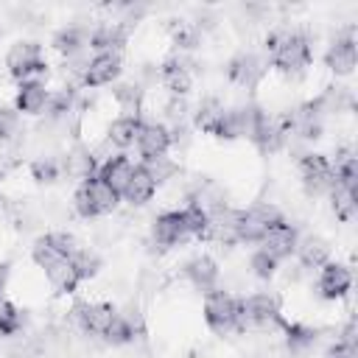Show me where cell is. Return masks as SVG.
Returning a JSON list of instances; mask_svg holds the SVG:
<instances>
[{"label": "cell", "mask_w": 358, "mask_h": 358, "mask_svg": "<svg viewBox=\"0 0 358 358\" xmlns=\"http://www.w3.org/2000/svg\"><path fill=\"white\" fill-rule=\"evenodd\" d=\"M48 87L39 81V78H31V81H22L20 84V92L14 98V109L17 112H25V115H39L45 106H48Z\"/></svg>", "instance_id": "obj_17"}, {"label": "cell", "mask_w": 358, "mask_h": 358, "mask_svg": "<svg viewBox=\"0 0 358 358\" xmlns=\"http://www.w3.org/2000/svg\"><path fill=\"white\" fill-rule=\"evenodd\" d=\"M143 123H145V120H143L140 115H123V117H117V120L109 126V143L117 145V148L134 145L137 137H140Z\"/></svg>", "instance_id": "obj_21"}, {"label": "cell", "mask_w": 358, "mask_h": 358, "mask_svg": "<svg viewBox=\"0 0 358 358\" xmlns=\"http://www.w3.org/2000/svg\"><path fill=\"white\" fill-rule=\"evenodd\" d=\"M159 78H162V84H165L173 95H185V92L190 90V84H193L190 70H187L179 59H168V62L162 64V70H159Z\"/></svg>", "instance_id": "obj_22"}, {"label": "cell", "mask_w": 358, "mask_h": 358, "mask_svg": "<svg viewBox=\"0 0 358 358\" xmlns=\"http://www.w3.org/2000/svg\"><path fill=\"white\" fill-rule=\"evenodd\" d=\"M6 67H8V73L20 84L22 81H31L39 73H45L48 64L42 59V45L39 42H17V45H11V50L6 56Z\"/></svg>", "instance_id": "obj_6"}, {"label": "cell", "mask_w": 358, "mask_h": 358, "mask_svg": "<svg viewBox=\"0 0 358 358\" xmlns=\"http://www.w3.org/2000/svg\"><path fill=\"white\" fill-rule=\"evenodd\" d=\"M3 285H6V271L0 268V291H3Z\"/></svg>", "instance_id": "obj_39"}, {"label": "cell", "mask_w": 358, "mask_h": 358, "mask_svg": "<svg viewBox=\"0 0 358 358\" xmlns=\"http://www.w3.org/2000/svg\"><path fill=\"white\" fill-rule=\"evenodd\" d=\"M285 327V333H288V347L294 350V352H302V350H308L313 341H316V330H310V327H305V324H282Z\"/></svg>", "instance_id": "obj_31"}, {"label": "cell", "mask_w": 358, "mask_h": 358, "mask_svg": "<svg viewBox=\"0 0 358 358\" xmlns=\"http://www.w3.org/2000/svg\"><path fill=\"white\" fill-rule=\"evenodd\" d=\"M185 277L193 282V288H199V291L207 294V291H213L215 282H218V266H215L213 257L199 255V257H193V260L185 263Z\"/></svg>", "instance_id": "obj_19"}, {"label": "cell", "mask_w": 358, "mask_h": 358, "mask_svg": "<svg viewBox=\"0 0 358 358\" xmlns=\"http://www.w3.org/2000/svg\"><path fill=\"white\" fill-rule=\"evenodd\" d=\"M17 131H20V112L0 106V143L11 140Z\"/></svg>", "instance_id": "obj_33"}, {"label": "cell", "mask_w": 358, "mask_h": 358, "mask_svg": "<svg viewBox=\"0 0 358 358\" xmlns=\"http://www.w3.org/2000/svg\"><path fill=\"white\" fill-rule=\"evenodd\" d=\"M227 76H229V81H235V84L252 90V87L266 76V62H263L260 56H255V53H238V56L229 62Z\"/></svg>", "instance_id": "obj_12"}, {"label": "cell", "mask_w": 358, "mask_h": 358, "mask_svg": "<svg viewBox=\"0 0 358 358\" xmlns=\"http://www.w3.org/2000/svg\"><path fill=\"white\" fill-rule=\"evenodd\" d=\"M330 199H333V213L341 218V221H352L355 218V207H358V193H350V190H341L333 185L330 190Z\"/></svg>", "instance_id": "obj_29"}, {"label": "cell", "mask_w": 358, "mask_h": 358, "mask_svg": "<svg viewBox=\"0 0 358 358\" xmlns=\"http://www.w3.org/2000/svg\"><path fill=\"white\" fill-rule=\"evenodd\" d=\"M204 322L215 336H227L232 330H241V299L232 294L213 288L204 294Z\"/></svg>", "instance_id": "obj_2"}, {"label": "cell", "mask_w": 358, "mask_h": 358, "mask_svg": "<svg viewBox=\"0 0 358 358\" xmlns=\"http://www.w3.org/2000/svg\"><path fill=\"white\" fill-rule=\"evenodd\" d=\"M131 173H134V165H131V159H129L126 154L109 157V159L98 168V179H101L103 185H109L117 196H123V190H126V185H129V179H131Z\"/></svg>", "instance_id": "obj_16"}, {"label": "cell", "mask_w": 358, "mask_h": 358, "mask_svg": "<svg viewBox=\"0 0 358 358\" xmlns=\"http://www.w3.org/2000/svg\"><path fill=\"white\" fill-rule=\"evenodd\" d=\"M59 162L56 159H50V157H45V159H36L34 165H31V173H34V179L36 182H53V179H59Z\"/></svg>", "instance_id": "obj_34"}, {"label": "cell", "mask_w": 358, "mask_h": 358, "mask_svg": "<svg viewBox=\"0 0 358 358\" xmlns=\"http://www.w3.org/2000/svg\"><path fill=\"white\" fill-rule=\"evenodd\" d=\"M70 98H73V92H70V90H62V92H56V95H50V98H48V106H50V115H53V117H59V115H64V112L70 109Z\"/></svg>", "instance_id": "obj_37"}, {"label": "cell", "mask_w": 358, "mask_h": 358, "mask_svg": "<svg viewBox=\"0 0 358 358\" xmlns=\"http://www.w3.org/2000/svg\"><path fill=\"white\" fill-rule=\"evenodd\" d=\"M22 327V313L14 302H0V336H14Z\"/></svg>", "instance_id": "obj_32"}, {"label": "cell", "mask_w": 358, "mask_h": 358, "mask_svg": "<svg viewBox=\"0 0 358 358\" xmlns=\"http://www.w3.org/2000/svg\"><path fill=\"white\" fill-rule=\"evenodd\" d=\"M249 263H252V271H255L260 280H268V277L274 274V268H277V260H274L271 255H266L263 249H257Z\"/></svg>", "instance_id": "obj_35"}, {"label": "cell", "mask_w": 358, "mask_h": 358, "mask_svg": "<svg viewBox=\"0 0 358 358\" xmlns=\"http://www.w3.org/2000/svg\"><path fill=\"white\" fill-rule=\"evenodd\" d=\"M45 274H48V280H50V285L59 291V294H70V291H76L78 288V274H76V268H73V263H70V257H64V260H59V263H53V266H48L45 268Z\"/></svg>", "instance_id": "obj_23"}, {"label": "cell", "mask_w": 358, "mask_h": 358, "mask_svg": "<svg viewBox=\"0 0 358 358\" xmlns=\"http://www.w3.org/2000/svg\"><path fill=\"white\" fill-rule=\"evenodd\" d=\"M173 39H176L179 48H193V45L199 42V31H196L193 25H179V28L173 31Z\"/></svg>", "instance_id": "obj_38"}, {"label": "cell", "mask_w": 358, "mask_h": 358, "mask_svg": "<svg viewBox=\"0 0 358 358\" xmlns=\"http://www.w3.org/2000/svg\"><path fill=\"white\" fill-rule=\"evenodd\" d=\"M316 285H319V294L324 299H341L352 285V274L341 263H324L319 268V282Z\"/></svg>", "instance_id": "obj_13"}, {"label": "cell", "mask_w": 358, "mask_h": 358, "mask_svg": "<svg viewBox=\"0 0 358 358\" xmlns=\"http://www.w3.org/2000/svg\"><path fill=\"white\" fill-rule=\"evenodd\" d=\"M103 338H106L109 344H129V341L134 338V324H131V319H126L123 313H115V319H112V324L106 327Z\"/></svg>", "instance_id": "obj_30"}, {"label": "cell", "mask_w": 358, "mask_h": 358, "mask_svg": "<svg viewBox=\"0 0 358 358\" xmlns=\"http://www.w3.org/2000/svg\"><path fill=\"white\" fill-rule=\"evenodd\" d=\"M87 45H90V34L81 31V28H62V31L53 36V48H56L62 56H67V59L78 56Z\"/></svg>", "instance_id": "obj_24"}, {"label": "cell", "mask_w": 358, "mask_h": 358, "mask_svg": "<svg viewBox=\"0 0 358 358\" xmlns=\"http://www.w3.org/2000/svg\"><path fill=\"white\" fill-rule=\"evenodd\" d=\"M299 173L310 193L333 190V162L324 154H305L299 159Z\"/></svg>", "instance_id": "obj_9"}, {"label": "cell", "mask_w": 358, "mask_h": 358, "mask_svg": "<svg viewBox=\"0 0 358 358\" xmlns=\"http://www.w3.org/2000/svg\"><path fill=\"white\" fill-rule=\"evenodd\" d=\"M123 42H126V34L117 25H103L90 34V48L98 53H117Z\"/></svg>", "instance_id": "obj_25"}, {"label": "cell", "mask_w": 358, "mask_h": 358, "mask_svg": "<svg viewBox=\"0 0 358 358\" xmlns=\"http://www.w3.org/2000/svg\"><path fill=\"white\" fill-rule=\"evenodd\" d=\"M154 193H157V179L151 176V171L143 162L134 165V173H131V179H129V185H126L120 199H126L129 204H145V201H151Z\"/></svg>", "instance_id": "obj_18"}, {"label": "cell", "mask_w": 358, "mask_h": 358, "mask_svg": "<svg viewBox=\"0 0 358 358\" xmlns=\"http://www.w3.org/2000/svg\"><path fill=\"white\" fill-rule=\"evenodd\" d=\"M282 215L271 204H255L249 210H232V227L235 241L241 243H260V238L268 232L271 224H277Z\"/></svg>", "instance_id": "obj_3"}, {"label": "cell", "mask_w": 358, "mask_h": 358, "mask_svg": "<svg viewBox=\"0 0 358 358\" xmlns=\"http://www.w3.org/2000/svg\"><path fill=\"white\" fill-rule=\"evenodd\" d=\"M324 64L336 76H350L355 70V36H352V31H347L344 36H338L330 45V50L324 53Z\"/></svg>", "instance_id": "obj_15"}, {"label": "cell", "mask_w": 358, "mask_h": 358, "mask_svg": "<svg viewBox=\"0 0 358 358\" xmlns=\"http://www.w3.org/2000/svg\"><path fill=\"white\" fill-rule=\"evenodd\" d=\"M324 358H358V344L352 338H338L327 352Z\"/></svg>", "instance_id": "obj_36"}, {"label": "cell", "mask_w": 358, "mask_h": 358, "mask_svg": "<svg viewBox=\"0 0 358 358\" xmlns=\"http://www.w3.org/2000/svg\"><path fill=\"white\" fill-rule=\"evenodd\" d=\"M271 324H285L280 319V299L274 294H252L241 299V330Z\"/></svg>", "instance_id": "obj_5"}, {"label": "cell", "mask_w": 358, "mask_h": 358, "mask_svg": "<svg viewBox=\"0 0 358 358\" xmlns=\"http://www.w3.org/2000/svg\"><path fill=\"white\" fill-rule=\"evenodd\" d=\"M296 243H299L296 227H294V224H288L285 218H280L277 224H271V227H268V232L260 238V249H263L266 255H271L277 263H280V260H285V257H291V255H294V249H296Z\"/></svg>", "instance_id": "obj_7"}, {"label": "cell", "mask_w": 358, "mask_h": 358, "mask_svg": "<svg viewBox=\"0 0 358 358\" xmlns=\"http://www.w3.org/2000/svg\"><path fill=\"white\" fill-rule=\"evenodd\" d=\"M294 252H296V257H299V263L305 268H322L324 263H330V246L319 235H310V238L299 241Z\"/></svg>", "instance_id": "obj_20"}, {"label": "cell", "mask_w": 358, "mask_h": 358, "mask_svg": "<svg viewBox=\"0 0 358 358\" xmlns=\"http://www.w3.org/2000/svg\"><path fill=\"white\" fill-rule=\"evenodd\" d=\"M117 76H120V53H95L84 64V84L87 87L112 84Z\"/></svg>", "instance_id": "obj_11"}, {"label": "cell", "mask_w": 358, "mask_h": 358, "mask_svg": "<svg viewBox=\"0 0 358 358\" xmlns=\"http://www.w3.org/2000/svg\"><path fill=\"white\" fill-rule=\"evenodd\" d=\"M115 308L109 302H78L73 308V319L76 324L84 330V333H92V336H103L106 327L112 324L115 319Z\"/></svg>", "instance_id": "obj_8"}, {"label": "cell", "mask_w": 358, "mask_h": 358, "mask_svg": "<svg viewBox=\"0 0 358 358\" xmlns=\"http://www.w3.org/2000/svg\"><path fill=\"white\" fill-rule=\"evenodd\" d=\"M64 168H67V173H70V176H76V179H81V182L98 173V168H95V159H92V154H90V151H84V148H76V151H73V154L67 157Z\"/></svg>", "instance_id": "obj_27"}, {"label": "cell", "mask_w": 358, "mask_h": 358, "mask_svg": "<svg viewBox=\"0 0 358 358\" xmlns=\"http://www.w3.org/2000/svg\"><path fill=\"white\" fill-rule=\"evenodd\" d=\"M134 145H137L143 162L159 159V157H165V151L171 148V131H168V126H162V123H143L140 137H137Z\"/></svg>", "instance_id": "obj_10"}, {"label": "cell", "mask_w": 358, "mask_h": 358, "mask_svg": "<svg viewBox=\"0 0 358 358\" xmlns=\"http://www.w3.org/2000/svg\"><path fill=\"white\" fill-rule=\"evenodd\" d=\"M151 235L159 246H176L182 243L187 235L185 229V221H182V210H168V213H159L154 218V227H151Z\"/></svg>", "instance_id": "obj_14"}, {"label": "cell", "mask_w": 358, "mask_h": 358, "mask_svg": "<svg viewBox=\"0 0 358 358\" xmlns=\"http://www.w3.org/2000/svg\"><path fill=\"white\" fill-rule=\"evenodd\" d=\"M117 201H120V196H117L109 185H103V182L98 179V173L90 176V179H84V182L78 185L76 196H73V204H76L78 215H84V218L106 215V213L115 210Z\"/></svg>", "instance_id": "obj_4"}, {"label": "cell", "mask_w": 358, "mask_h": 358, "mask_svg": "<svg viewBox=\"0 0 358 358\" xmlns=\"http://www.w3.org/2000/svg\"><path fill=\"white\" fill-rule=\"evenodd\" d=\"M266 50H268V62L285 73V76H299L308 70L313 50L308 36L294 34V31H271L266 36Z\"/></svg>", "instance_id": "obj_1"}, {"label": "cell", "mask_w": 358, "mask_h": 358, "mask_svg": "<svg viewBox=\"0 0 358 358\" xmlns=\"http://www.w3.org/2000/svg\"><path fill=\"white\" fill-rule=\"evenodd\" d=\"M221 117H224V106L218 101H204L199 106V112H196V126L215 137L218 129H221Z\"/></svg>", "instance_id": "obj_26"}, {"label": "cell", "mask_w": 358, "mask_h": 358, "mask_svg": "<svg viewBox=\"0 0 358 358\" xmlns=\"http://www.w3.org/2000/svg\"><path fill=\"white\" fill-rule=\"evenodd\" d=\"M70 263H73V268H76V274H78V280H81V282H84V280H90V277H95V274H98V268H101L98 255H95V252H90V249H76V252L70 255Z\"/></svg>", "instance_id": "obj_28"}]
</instances>
